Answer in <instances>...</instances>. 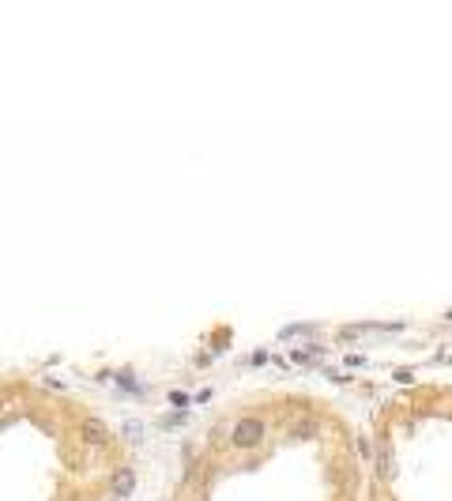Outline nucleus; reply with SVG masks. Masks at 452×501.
<instances>
[{
    "instance_id": "1",
    "label": "nucleus",
    "mask_w": 452,
    "mask_h": 501,
    "mask_svg": "<svg viewBox=\"0 0 452 501\" xmlns=\"http://www.w3.org/2000/svg\"><path fill=\"white\" fill-rule=\"evenodd\" d=\"M260 438H264V426L256 419H242L234 426V433H230V445H234V449H253Z\"/></svg>"
},
{
    "instance_id": "3",
    "label": "nucleus",
    "mask_w": 452,
    "mask_h": 501,
    "mask_svg": "<svg viewBox=\"0 0 452 501\" xmlns=\"http://www.w3.org/2000/svg\"><path fill=\"white\" fill-rule=\"evenodd\" d=\"M79 438L87 441V445H106V426L102 422H83Z\"/></svg>"
},
{
    "instance_id": "4",
    "label": "nucleus",
    "mask_w": 452,
    "mask_h": 501,
    "mask_svg": "<svg viewBox=\"0 0 452 501\" xmlns=\"http://www.w3.org/2000/svg\"><path fill=\"white\" fill-rule=\"evenodd\" d=\"M377 471H381V475H389V471H392V452L389 449L377 452Z\"/></svg>"
},
{
    "instance_id": "2",
    "label": "nucleus",
    "mask_w": 452,
    "mask_h": 501,
    "mask_svg": "<svg viewBox=\"0 0 452 501\" xmlns=\"http://www.w3.org/2000/svg\"><path fill=\"white\" fill-rule=\"evenodd\" d=\"M132 482H136V471H132V468H117L114 479H109V486H114L117 498H125L128 490H132Z\"/></svg>"
},
{
    "instance_id": "5",
    "label": "nucleus",
    "mask_w": 452,
    "mask_h": 501,
    "mask_svg": "<svg viewBox=\"0 0 452 501\" xmlns=\"http://www.w3.org/2000/svg\"><path fill=\"white\" fill-rule=\"evenodd\" d=\"M294 433H298V438H313V422H306V419H302L298 426H294Z\"/></svg>"
}]
</instances>
